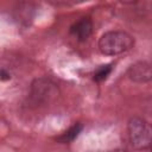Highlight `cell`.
Segmentation results:
<instances>
[{"label": "cell", "mask_w": 152, "mask_h": 152, "mask_svg": "<svg viewBox=\"0 0 152 152\" xmlns=\"http://www.w3.org/2000/svg\"><path fill=\"white\" fill-rule=\"evenodd\" d=\"M133 45V37L125 31L106 32L99 40V50L107 56H114L128 51Z\"/></svg>", "instance_id": "1"}, {"label": "cell", "mask_w": 152, "mask_h": 152, "mask_svg": "<svg viewBox=\"0 0 152 152\" xmlns=\"http://www.w3.org/2000/svg\"><path fill=\"white\" fill-rule=\"evenodd\" d=\"M128 137L132 146L137 150H145L151 144V127L150 124L142 119L134 116L128 121Z\"/></svg>", "instance_id": "2"}, {"label": "cell", "mask_w": 152, "mask_h": 152, "mask_svg": "<svg viewBox=\"0 0 152 152\" xmlns=\"http://www.w3.org/2000/svg\"><path fill=\"white\" fill-rule=\"evenodd\" d=\"M30 95L36 103L49 102L58 96V87L51 80L40 77L32 82Z\"/></svg>", "instance_id": "3"}, {"label": "cell", "mask_w": 152, "mask_h": 152, "mask_svg": "<svg viewBox=\"0 0 152 152\" xmlns=\"http://www.w3.org/2000/svg\"><path fill=\"white\" fill-rule=\"evenodd\" d=\"M127 74H128V77L137 83L150 82L152 77L151 66L147 62H137L135 64L129 66Z\"/></svg>", "instance_id": "4"}, {"label": "cell", "mask_w": 152, "mask_h": 152, "mask_svg": "<svg viewBox=\"0 0 152 152\" xmlns=\"http://www.w3.org/2000/svg\"><path fill=\"white\" fill-rule=\"evenodd\" d=\"M91 31H93V23L88 17L81 18L70 27L71 34H74V37H76V39L81 42L86 40L91 34Z\"/></svg>", "instance_id": "5"}, {"label": "cell", "mask_w": 152, "mask_h": 152, "mask_svg": "<svg viewBox=\"0 0 152 152\" xmlns=\"http://www.w3.org/2000/svg\"><path fill=\"white\" fill-rule=\"evenodd\" d=\"M81 131H82V125L77 122V124H75L74 126H71L68 131H65L64 133H62V134L57 138V140L61 141V142H70V141H72V140L80 134Z\"/></svg>", "instance_id": "6"}, {"label": "cell", "mask_w": 152, "mask_h": 152, "mask_svg": "<svg viewBox=\"0 0 152 152\" xmlns=\"http://www.w3.org/2000/svg\"><path fill=\"white\" fill-rule=\"evenodd\" d=\"M112 71V65L110 64H104V65H101L96 69V71L94 72V80L100 82V81H103L107 78V76L110 74Z\"/></svg>", "instance_id": "7"}, {"label": "cell", "mask_w": 152, "mask_h": 152, "mask_svg": "<svg viewBox=\"0 0 152 152\" xmlns=\"http://www.w3.org/2000/svg\"><path fill=\"white\" fill-rule=\"evenodd\" d=\"M10 78H11L10 74H8L6 70L1 69V70H0V80H10Z\"/></svg>", "instance_id": "8"}, {"label": "cell", "mask_w": 152, "mask_h": 152, "mask_svg": "<svg viewBox=\"0 0 152 152\" xmlns=\"http://www.w3.org/2000/svg\"><path fill=\"white\" fill-rule=\"evenodd\" d=\"M109 152H127V151H125V150H113V151H109Z\"/></svg>", "instance_id": "9"}]
</instances>
